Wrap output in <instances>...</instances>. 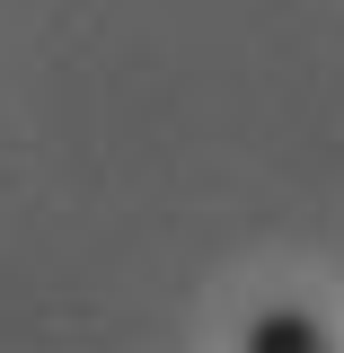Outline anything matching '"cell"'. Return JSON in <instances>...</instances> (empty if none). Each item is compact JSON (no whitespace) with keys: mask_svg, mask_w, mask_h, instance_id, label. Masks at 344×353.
Instances as JSON below:
<instances>
[{"mask_svg":"<svg viewBox=\"0 0 344 353\" xmlns=\"http://www.w3.org/2000/svg\"><path fill=\"white\" fill-rule=\"evenodd\" d=\"M247 353H336V345H327V327L301 318V309H265L256 327H247Z\"/></svg>","mask_w":344,"mask_h":353,"instance_id":"cell-1","label":"cell"}]
</instances>
